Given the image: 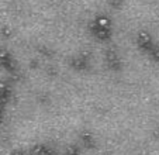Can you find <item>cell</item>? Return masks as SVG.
I'll use <instances>...</instances> for the list:
<instances>
[{"label": "cell", "mask_w": 159, "mask_h": 155, "mask_svg": "<svg viewBox=\"0 0 159 155\" xmlns=\"http://www.w3.org/2000/svg\"><path fill=\"white\" fill-rule=\"evenodd\" d=\"M90 33L93 34L99 41H108L113 35V26H111V20L104 14H99L90 21L89 26Z\"/></svg>", "instance_id": "obj_1"}, {"label": "cell", "mask_w": 159, "mask_h": 155, "mask_svg": "<svg viewBox=\"0 0 159 155\" xmlns=\"http://www.w3.org/2000/svg\"><path fill=\"white\" fill-rule=\"evenodd\" d=\"M135 41H137V47H138L144 54H149V51L152 49L156 44V42L153 41V37L151 35L148 31H139V33L137 34Z\"/></svg>", "instance_id": "obj_2"}, {"label": "cell", "mask_w": 159, "mask_h": 155, "mask_svg": "<svg viewBox=\"0 0 159 155\" xmlns=\"http://www.w3.org/2000/svg\"><path fill=\"white\" fill-rule=\"evenodd\" d=\"M57 148L51 143H38L28 149L27 155H55Z\"/></svg>", "instance_id": "obj_3"}, {"label": "cell", "mask_w": 159, "mask_h": 155, "mask_svg": "<svg viewBox=\"0 0 159 155\" xmlns=\"http://www.w3.org/2000/svg\"><path fill=\"white\" fill-rule=\"evenodd\" d=\"M106 63H107V66L110 69H113V71H118V69L121 68V58L120 55H118L117 51L114 49H107L106 51Z\"/></svg>", "instance_id": "obj_4"}, {"label": "cell", "mask_w": 159, "mask_h": 155, "mask_svg": "<svg viewBox=\"0 0 159 155\" xmlns=\"http://www.w3.org/2000/svg\"><path fill=\"white\" fill-rule=\"evenodd\" d=\"M0 65L3 66L4 69H7L9 72H14L17 69L13 57L10 55L9 51H6L4 48H0Z\"/></svg>", "instance_id": "obj_5"}, {"label": "cell", "mask_w": 159, "mask_h": 155, "mask_svg": "<svg viewBox=\"0 0 159 155\" xmlns=\"http://www.w3.org/2000/svg\"><path fill=\"white\" fill-rule=\"evenodd\" d=\"M70 65L75 69H83L87 66V58L84 55H76L72 61H70Z\"/></svg>", "instance_id": "obj_6"}, {"label": "cell", "mask_w": 159, "mask_h": 155, "mask_svg": "<svg viewBox=\"0 0 159 155\" xmlns=\"http://www.w3.org/2000/svg\"><path fill=\"white\" fill-rule=\"evenodd\" d=\"M10 155H27V154H25V152L23 151V149H20V148H18V149H14V151H13Z\"/></svg>", "instance_id": "obj_7"}, {"label": "cell", "mask_w": 159, "mask_h": 155, "mask_svg": "<svg viewBox=\"0 0 159 155\" xmlns=\"http://www.w3.org/2000/svg\"><path fill=\"white\" fill-rule=\"evenodd\" d=\"M4 107H0V124L3 123V116H4V111H3Z\"/></svg>", "instance_id": "obj_8"}]
</instances>
